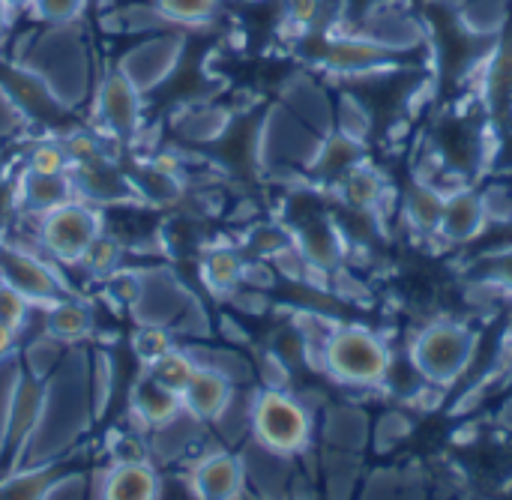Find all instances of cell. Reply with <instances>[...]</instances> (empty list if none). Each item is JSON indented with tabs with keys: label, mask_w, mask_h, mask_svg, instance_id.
<instances>
[{
	"label": "cell",
	"mask_w": 512,
	"mask_h": 500,
	"mask_svg": "<svg viewBox=\"0 0 512 500\" xmlns=\"http://www.w3.org/2000/svg\"><path fill=\"white\" fill-rule=\"evenodd\" d=\"M90 417H96L90 396V366L84 354H72L51 372L48 387H42L33 432L18 450L21 465L42 468L48 459L63 453L78 435H84Z\"/></svg>",
	"instance_id": "6da1fadb"
},
{
	"label": "cell",
	"mask_w": 512,
	"mask_h": 500,
	"mask_svg": "<svg viewBox=\"0 0 512 500\" xmlns=\"http://www.w3.org/2000/svg\"><path fill=\"white\" fill-rule=\"evenodd\" d=\"M15 63L33 72L63 108L84 102L90 93V51L78 21L45 24V30L27 42V51H21Z\"/></svg>",
	"instance_id": "7a4b0ae2"
},
{
	"label": "cell",
	"mask_w": 512,
	"mask_h": 500,
	"mask_svg": "<svg viewBox=\"0 0 512 500\" xmlns=\"http://www.w3.org/2000/svg\"><path fill=\"white\" fill-rule=\"evenodd\" d=\"M324 372L348 387H381L393 375V354L387 342L366 327H336L321 351Z\"/></svg>",
	"instance_id": "3957f363"
},
{
	"label": "cell",
	"mask_w": 512,
	"mask_h": 500,
	"mask_svg": "<svg viewBox=\"0 0 512 500\" xmlns=\"http://www.w3.org/2000/svg\"><path fill=\"white\" fill-rule=\"evenodd\" d=\"M477 354V333L456 321H438L420 330L411 342L408 360L414 372L435 387L456 384Z\"/></svg>",
	"instance_id": "277c9868"
},
{
	"label": "cell",
	"mask_w": 512,
	"mask_h": 500,
	"mask_svg": "<svg viewBox=\"0 0 512 500\" xmlns=\"http://www.w3.org/2000/svg\"><path fill=\"white\" fill-rule=\"evenodd\" d=\"M132 309L138 321L147 327H162L192 336L207 333V318L198 300L162 267L138 276V294L132 300Z\"/></svg>",
	"instance_id": "5b68a950"
},
{
	"label": "cell",
	"mask_w": 512,
	"mask_h": 500,
	"mask_svg": "<svg viewBox=\"0 0 512 500\" xmlns=\"http://www.w3.org/2000/svg\"><path fill=\"white\" fill-rule=\"evenodd\" d=\"M252 435L270 453L285 459L297 456L309 447L312 438L309 408L282 390H264L252 399Z\"/></svg>",
	"instance_id": "8992f818"
},
{
	"label": "cell",
	"mask_w": 512,
	"mask_h": 500,
	"mask_svg": "<svg viewBox=\"0 0 512 500\" xmlns=\"http://www.w3.org/2000/svg\"><path fill=\"white\" fill-rule=\"evenodd\" d=\"M309 45H312V57L321 66H327L333 72H348V75L381 72L396 60L390 45H384L378 39H363V36L312 33Z\"/></svg>",
	"instance_id": "52a82bcc"
},
{
	"label": "cell",
	"mask_w": 512,
	"mask_h": 500,
	"mask_svg": "<svg viewBox=\"0 0 512 500\" xmlns=\"http://www.w3.org/2000/svg\"><path fill=\"white\" fill-rule=\"evenodd\" d=\"M99 237V216L84 204H63L51 210L42 222V246L57 261H78L90 249V243Z\"/></svg>",
	"instance_id": "ba28073f"
},
{
	"label": "cell",
	"mask_w": 512,
	"mask_h": 500,
	"mask_svg": "<svg viewBox=\"0 0 512 500\" xmlns=\"http://www.w3.org/2000/svg\"><path fill=\"white\" fill-rule=\"evenodd\" d=\"M180 51H183V36L177 33H159V36H150L138 45H132L120 60H117V69L141 90H153L159 87L177 66L180 60Z\"/></svg>",
	"instance_id": "9c48e42d"
},
{
	"label": "cell",
	"mask_w": 512,
	"mask_h": 500,
	"mask_svg": "<svg viewBox=\"0 0 512 500\" xmlns=\"http://www.w3.org/2000/svg\"><path fill=\"white\" fill-rule=\"evenodd\" d=\"M0 285L18 291L27 303H54L60 291L48 264L15 243H0Z\"/></svg>",
	"instance_id": "30bf717a"
},
{
	"label": "cell",
	"mask_w": 512,
	"mask_h": 500,
	"mask_svg": "<svg viewBox=\"0 0 512 500\" xmlns=\"http://www.w3.org/2000/svg\"><path fill=\"white\" fill-rule=\"evenodd\" d=\"M141 90L114 66L96 87V111L108 132L129 138L141 123Z\"/></svg>",
	"instance_id": "8fae6325"
},
{
	"label": "cell",
	"mask_w": 512,
	"mask_h": 500,
	"mask_svg": "<svg viewBox=\"0 0 512 500\" xmlns=\"http://www.w3.org/2000/svg\"><path fill=\"white\" fill-rule=\"evenodd\" d=\"M486 225H489V207L480 192L474 189L447 192L441 225H438V234L447 243H471L474 237L483 234Z\"/></svg>",
	"instance_id": "7c38bea8"
},
{
	"label": "cell",
	"mask_w": 512,
	"mask_h": 500,
	"mask_svg": "<svg viewBox=\"0 0 512 500\" xmlns=\"http://www.w3.org/2000/svg\"><path fill=\"white\" fill-rule=\"evenodd\" d=\"M243 486V462L231 453H210L192 468V489L198 500H237Z\"/></svg>",
	"instance_id": "4fadbf2b"
},
{
	"label": "cell",
	"mask_w": 512,
	"mask_h": 500,
	"mask_svg": "<svg viewBox=\"0 0 512 500\" xmlns=\"http://www.w3.org/2000/svg\"><path fill=\"white\" fill-rule=\"evenodd\" d=\"M231 396H234V384L225 375L204 369V366H195L186 390L180 393V402H183V411H189L192 417L216 420L228 408Z\"/></svg>",
	"instance_id": "5bb4252c"
},
{
	"label": "cell",
	"mask_w": 512,
	"mask_h": 500,
	"mask_svg": "<svg viewBox=\"0 0 512 500\" xmlns=\"http://www.w3.org/2000/svg\"><path fill=\"white\" fill-rule=\"evenodd\" d=\"M99 500H159V477L147 462L114 465L102 480Z\"/></svg>",
	"instance_id": "9a60e30c"
},
{
	"label": "cell",
	"mask_w": 512,
	"mask_h": 500,
	"mask_svg": "<svg viewBox=\"0 0 512 500\" xmlns=\"http://www.w3.org/2000/svg\"><path fill=\"white\" fill-rule=\"evenodd\" d=\"M366 159V150L360 144V138L348 135V132H336L330 135L324 144H318L315 156H312V171L330 183H342L354 168H360Z\"/></svg>",
	"instance_id": "2e32d148"
},
{
	"label": "cell",
	"mask_w": 512,
	"mask_h": 500,
	"mask_svg": "<svg viewBox=\"0 0 512 500\" xmlns=\"http://www.w3.org/2000/svg\"><path fill=\"white\" fill-rule=\"evenodd\" d=\"M132 414L144 423V426H159L168 423L171 417H177L183 411L180 393L168 390L165 384H159L150 372H144L138 378V384L132 387Z\"/></svg>",
	"instance_id": "e0dca14e"
},
{
	"label": "cell",
	"mask_w": 512,
	"mask_h": 500,
	"mask_svg": "<svg viewBox=\"0 0 512 500\" xmlns=\"http://www.w3.org/2000/svg\"><path fill=\"white\" fill-rule=\"evenodd\" d=\"M75 183L66 174H39V171H24L21 177V201L30 213H51L63 204L72 201Z\"/></svg>",
	"instance_id": "ac0fdd59"
},
{
	"label": "cell",
	"mask_w": 512,
	"mask_h": 500,
	"mask_svg": "<svg viewBox=\"0 0 512 500\" xmlns=\"http://www.w3.org/2000/svg\"><path fill=\"white\" fill-rule=\"evenodd\" d=\"M198 432H201V420L192 417L189 411H180V414L171 417L168 423L153 426L150 453L159 456L162 462H174V459H180V456L195 444Z\"/></svg>",
	"instance_id": "d6986e66"
},
{
	"label": "cell",
	"mask_w": 512,
	"mask_h": 500,
	"mask_svg": "<svg viewBox=\"0 0 512 500\" xmlns=\"http://www.w3.org/2000/svg\"><path fill=\"white\" fill-rule=\"evenodd\" d=\"M90 327H93L90 309L78 300H54L51 312H45V333L63 345L84 339Z\"/></svg>",
	"instance_id": "ffe728a7"
},
{
	"label": "cell",
	"mask_w": 512,
	"mask_h": 500,
	"mask_svg": "<svg viewBox=\"0 0 512 500\" xmlns=\"http://www.w3.org/2000/svg\"><path fill=\"white\" fill-rule=\"evenodd\" d=\"M342 198L354 207V210H366V213H372V210H378L381 207V201L387 198V180L372 168V165H360V168H354L342 183Z\"/></svg>",
	"instance_id": "44dd1931"
},
{
	"label": "cell",
	"mask_w": 512,
	"mask_h": 500,
	"mask_svg": "<svg viewBox=\"0 0 512 500\" xmlns=\"http://www.w3.org/2000/svg\"><path fill=\"white\" fill-rule=\"evenodd\" d=\"M444 198H447V192H441L438 186H429V183L411 186L408 189V198H405V216H408V222L417 231H435L438 234L441 213H444Z\"/></svg>",
	"instance_id": "7402d4cb"
},
{
	"label": "cell",
	"mask_w": 512,
	"mask_h": 500,
	"mask_svg": "<svg viewBox=\"0 0 512 500\" xmlns=\"http://www.w3.org/2000/svg\"><path fill=\"white\" fill-rule=\"evenodd\" d=\"M300 249H303V258L309 267H333L342 255V243H339V234L324 225V222H315L303 231V240H300Z\"/></svg>",
	"instance_id": "603a6c76"
},
{
	"label": "cell",
	"mask_w": 512,
	"mask_h": 500,
	"mask_svg": "<svg viewBox=\"0 0 512 500\" xmlns=\"http://www.w3.org/2000/svg\"><path fill=\"white\" fill-rule=\"evenodd\" d=\"M243 270H246V264L234 249H216L204 261V282L210 285V291L225 294L243 279Z\"/></svg>",
	"instance_id": "cb8c5ba5"
},
{
	"label": "cell",
	"mask_w": 512,
	"mask_h": 500,
	"mask_svg": "<svg viewBox=\"0 0 512 500\" xmlns=\"http://www.w3.org/2000/svg\"><path fill=\"white\" fill-rule=\"evenodd\" d=\"M147 372H150L159 384H165L168 390L183 393L186 384H189V378H192V372H195V363H192L189 354L171 348V351H165L156 363H150Z\"/></svg>",
	"instance_id": "d4e9b609"
},
{
	"label": "cell",
	"mask_w": 512,
	"mask_h": 500,
	"mask_svg": "<svg viewBox=\"0 0 512 500\" xmlns=\"http://www.w3.org/2000/svg\"><path fill=\"white\" fill-rule=\"evenodd\" d=\"M168 24H204L216 18L219 0H153Z\"/></svg>",
	"instance_id": "484cf974"
},
{
	"label": "cell",
	"mask_w": 512,
	"mask_h": 500,
	"mask_svg": "<svg viewBox=\"0 0 512 500\" xmlns=\"http://www.w3.org/2000/svg\"><path fill=\"white\" fill-rule=\"evenodd\" d=\"M51 483L54 480L48 468H27L24 474L0 483V500H42Z\"/></svg>",
	"instance_id": "4316f807"
},
{
	"label": "cell",
	"mask_w": 512,
	"mask_h": 500,
	"mask_svg": "<svg viewBox=\"0 0 512 500\" xmlns=\"http://www.w3.org/2000/svg\"><path fill=\"white\" fill-rule=\"evenodd\" d=\"M27 369H30V378L42 381L48 378L60 363H63V342H57L54 336H39L36 342H30L27 348V357H24Z\"/></svg>",
	"instance_id": "83f0119b"
},
{
	"label": "cell",
	"mask_w": 512,
	"mask_h": 500,
	"mask_svg": "<svg viewBox=\"0 0 512 500\" xmlns=\"http://www.w3.org/2000/svg\"><path fill=\"white\" fill-rule=\"evenodd\" d=\"M225 123H228L225 120V111H219V108H195L180 123V129L192 141H210V138H216L225 129Z\"/></svg>",
	"instance_id": "f1b7e54d"
},
{
	"label": "cell",
	"mask_w": 512,
	"mask_h": 500,
	"mask_svg": "<svg viewBox=\"0 0 512 500\" xmlns=\"http://www.w3.org/2000/svg\"><path fill=\"white\" fill-rule=\"evenodd\" d=\"M132 351H135V357L144 363V366H150V363H156L165 351H171V336H168V330H162V327H141L135 336H132Z\"/></svg>",
	"instance_id": "f546056e"
},
{
	"label": "cell",
	"mask_w": 512,
	"mask_h": 500,
	"mask_svg": "<svg viewBox=\"0 0 512 500\" xmlns=\"http://www.w3.org/2000/svg\"><path fill=\"white\" fill-rule=\"evenodd\" d=\"M87 0H33V15L42 24H72L81 18Z\"/></svg>",
	"instance_id": "4dcf8cb0"
},
{
	"label": "cell",
	"mask_w": 512,
	"mask_h": 500,
	"mask_svg": "<svg viewBox=\"0 0 512 500\" xmlns=\"http://www.w3.org/2000/svg\"><path fill=\"white\" fill-rule=\"evenodd\" d=\"M21 375H18V366L3 357L0 363V450L6 444V432H9V411H12V399H15V387H18Z\"/></svg>",
	"instance_id": "1f68e13d"
},
{
	"label": "cell",
	"mask_w": 512,
	"mask_h": 500,
	"mask_svg": "<svg viewBox=\"0 0 512 500\" xmlns=\"http://www.w3.org/2000/svg\"><path fill=\"white\" fill-rule=\"evenodd\" d=\"M66 165H69V159H66V150H63V144H51V141H42V144H36L33 147V153H30V171H39V174H63L66 171Z\"/></svg>",
	"instance_id": "d6a6232c"
},
{
	"label": "cell",
	"mask_w": 512,
	"mask_h": 500,
	"mask_svg": "<svg viewBox=\"0 0 512 500\" xmlns=\"http://www.w3.org/2000/svg\"><path fill=\"white\" fill-rule=\"evenodd\" d=\"M90 396H93V414L99 417L111 396V363L105 354H96L90 363Z\"/></svg>",
	"instance_id": "836d02e7"
},
{
	"label": "cell",
	"mask_w": 512,
	"mask_h": 500,
	"mask_svg": "<svg viewBox=\"0 0 512 500\" xmlns=\"http://www.w3.org/2000/svg\"><path fill=\"white\" fill-rule=\"evenodd\" d=\"M483 279L492 282L498 291H510L512 294V246L489 255L483 261Z\"/></svg>",
	"instance_id": "e575fe53"
},
{
	"label": "cell",
	"mask_w": 512,
	"mask_h": 500,
	"mask_svg": "<svg viewBox=\"0 0 512 500\" xmlns=\"http://www.w3.org/2000/svg\"><path fill=\"white\" fill-rule=\"evenodd\" d=\"M84 261H87L90 270H96V273L114 270V267L120 264V246H117V240L99 234V237L90 243V249L84 252Z\"/></svg>",
	"instance_id": "d590c367"
},
{
	"label": "cell",
	"mask_w": 512,
	"mask_h": 500,
	"mask_svg": "<svg viewBox=\"0 0 512 500\" xmlns=\"http://www.w3.org/2000/svg\"><path fill=\"white\" fill-rule=\"evenodd\" d=\"M27 306L30 303L18 291L0 285V324H6L9 330H18L21 321H24V315H27Z\"/></svg>",
	"instance_id": "8d00e7d4"
},
{
	"label": "cell",
	"mask_w": 512,
	"mask_h": 500,
	"mask_svg": "<svg viewBox=\"0 0 512 500\" xmlns=\"http://www.w3.org/2000/svg\"><path fill=\"white\" fill-rule=\"evenodd\" d=\"M21 111H18V105L9 99V93L0 87V138H6V135H12L18 126H21Z\"/></svg>",
	"instance_id": "74e56055"
},
{
	"label": "cell",
	"mask_w": 512,
	"mask_h": 500,
	"mask_svg": "<svg viewBox=\"0 0 512 500\" xmlns=\"http://www.w3.org/2000/svg\"><path fill=\"white\" fill-rule=\"evenodd\" d=\"M258 237H267V240H273V237H279L276 231H258ZM255 246L258 249H267V252H285L288 249V240H276V243H264V240H255Z\"/></svg>",
	"instance_id": "f35d334b"
},
{
	"label": "cell",
	"mask_w": 512,
	"mask_h": 500,
	"mask_svg": "<svg viewBox=\"0 0 512 500\" xmlns=\"http://www.w3.org/2000/svg\"><path fill=\"white\" fill-rule=\"evenodd\" d=\"M9 27H12V6L6 0H0V42L6 39Z\"/></svg>",
	"instance_id": "ab89813d"
},
{
	"label": "cell",
	"mask_w": 512,
	"mask_h": 500,
	"mask_svg": "<svg viewBox=\"0 0 512 500\" xmlns=\"http://www.w3.org/2000/svg\"><path fill=\"white\" fill-rule=\"evenodd\" d=\"M12 339H15V330H9L6 324H0V360L9 354V348H12Z\"/></svg>",
	"instance_id": "60d3db41"
},
{
	"label": "cell",
	"mask_w": 512,
	"mask_h": 500,
	"mask_svg": "<svg viewBox=\"0 0 512 500\" xmlns=\"http://www.w3.org/2000/svg\"><path fill=\"white\" fill-rule=\"evenodd\" d=\"M12 9H24V6H33V0H6Z\"/></svg>",
	"instance_id": "b9f144b4"
},
{
	"label": "cell",
	"mask_w": 512,
	"mask_h": 500,
	"mask_svg": "<svg viewBox=\"0 0 512 500\" xmlns=\"http://www.w3.org/2000/svg\"><path fill=\"white\" fill-rule=\"evenodd\" d=\"M0 177H3V159H0Z\"/></svg>",
	"instance_id": "7bdbcfd3"
}]
</instances>
